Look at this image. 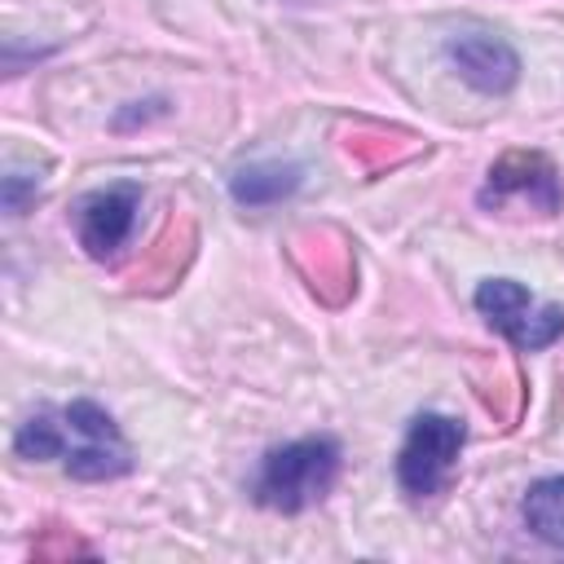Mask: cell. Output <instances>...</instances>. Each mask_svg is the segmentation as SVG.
<instances>
[{
  "label": "cell",
  "mask_w": 564,
  "mask_h": 564,
  "mask_svg": "<svg viewBox=\"0 0 564 564\" xmlns=\"http://www.w3.org/2000/svg\"><path fill=\"white\" fill-rule=\"evenodd\" d=\"M339 441L335 436H300L291 445H278L260 458V471L251 480V498L269 511L295 516L313 502H322L339 476Z\"/></svg>",
  "instance_id": "1"
},
{
  "label": "cell",
  "mask_w": 564,
  "mask_h": 564,
  "mask_svg": "<svg viewBox=\"0 0 564 564\" xmlns=\"http://www.w3.org/2000/svg\"><path fill=\"white\" fill-rule=\"evenodd\" d=\"M467 441V427L449 414H419L397 449V485L423 502V498H436L449 476H454V463H458V449Z\"/></svg>",
  "instance_id": "2"
},
{
  "label": "cell",
  "mask_w": 564,
  "mask_h": 564,
  "mask_svg": "<svg viewBox=\"0 0 564 564\" xmlns=\"http://www.w3.org/2000/svg\"><path fill=\"white\" fill-rule=\"evenodd\" d=\"M476 308L520 352H538L564 335V308L533 304V295L516 278H485L476 286Z\"/></svg>",
  "instance_id": "3"
},
{
  "label": "cell",
  "mask_w": 564,
  "mask_h": 564,
  "mask_svg": "<svg viewBox=\"0 0 564 564\" xmlns=\"http://www.w3.org/2000/svg\"><path fill=\"white\" fill-rule=\"evenodd\" d=\"M137 212H141V185L132 181H119V185H106V189H93L79 212H75V234H79V247L93 256V260H106L115 256L132 225H137Z\"/></svg>",
  "instance_id": "4"
},
{
  "label": "cell",
  "mask_w": 564,
  "mask_h": 564,
  "mask_svg": "<svg viewBox=\"0 0 564 564\" xmlns=\"http://www.w3.org/2000/svg\"><path fill=\"white\" fill-rule=\"evenodd\" d=\"M445 57L463 84H471L476 93H489V97L511 93L520 79V53L489 31H454L445 40Z\"/></svg>",
  "instance_id": "5"
},
{
  "label": "cell",
  "mask_w": 564,
  "mask_h": 564,
  "mask_svg": "<svg viewBox=\"0 0 564 564\" xmlns=\"http://www.w3.org/2000/svg\"><path fill=\"white\" fill-rule=\"evenodd\" d=\"M507 194H529L542 212H560V203H564L560 172L551 167L546 154H533V150H511V154H502L489 167V181L480 189V203H502Z\"/></svg>",
  "instance_id": "6"
},
{
  "label": "cell",
  "mask_w": 564,
  "mask_h": 564,
  "mask_svg": "<svg viewBox=\"0 0 564 564\" xmlns=\"http://www.w3.org/2000/svg\"><path fill=\"white\" fill-rule=\"evenodd\" d=\"M304 185L300 163H247L229 176V194L238 207H273Z\"/></svg>",
  "instance_id": "7"
},
{
  "label": "cell",
  "mask_w": 564,
  "mask_h": 564,
  "mask_svg": "<svg viewBox=\"0 0 564 564\" xmlns=\"http://www.w3.org/2000/svg\"><path fill=\"white\" fill-rule=\"evenodd\" d=\"M524 529L546 542V546H564V476H546L538 485H529L524 502H520Z\"/></svg>",
  "instance_id": "8"
},
{
  "label": "cell",
  "mask_w": 564,
  "mask_h": 564,
  "mask_svg": "<svg viewBox=\"0 0 564 564\" xmlns=\"http://www.w3.org/2000/svg\"><path fill=\"white\" fill-rule=\"evenodd\" d=\"M66 471L75 480H115L132 471V454L123 441H106V436H84L75 449H66Z\"/></svg>",
  "instance_id": "9"
},
{
  "label": "cell",
  "mask_w": 564,
  "mask_h": 564,
  "mask_svg": "<svg viewBox=\"0 0 564 564\" xmlns=\"http://www.w3.org/2000/svg\"><path fill=\"white\" fill-rule=\"evenodd\" d=\"M13 454L26 458V463H44V458L66 454L62 423H53V410H35V414L13 432Z\"/></svg>",
  "instance_id": "10"
},
{
  "label": "cell",
  "mask_w": 564,
  "mask_h": 564,
  "mask_svg": "<svg viewBox=\"0 0 564 564\" xmlns=\"http://www.w3.org/2000/svg\"><path fill=\"white\" fill-rule=\"evenodd\" d=\"M35 194H40V176H26V172H9L4 176V212L9 216H22Z\"/></svg>",
  "instance_id": "11"
}]
</instances>
